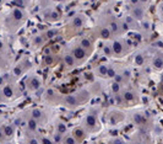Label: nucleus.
Segmentation results:
<instances>
[{"label":"nucleus","mask_w":163,"mask_h":144,"mask_svg":"<svg viewBox=\"0 0 163 144\" xmlns=\"http://www.w3.org/2000/svg\"><path fill=\"white\" fill-rule=\"evenodd\" d=\"M110 49H112V54H115L116 57H121L123 54L126 53V44L123 42V41H114L112 44H110Z\"/></svg>","instance_id":"nucleus-1"},{"label":"nucleus","mask_w":163,"mask_h":144,"mask_svg":"<svg viewBox=\"0 0 163 144\" xmlns=\"http://www.w3.org/2000/svg\"><path fill=\"white\" fill-rule=\"evenodd\" d=\"M87 50L85 49V48H82L81 46H75V47H72V49H71V55L75 58V60H77V62H82L83 59H86L87 58Z\"/></svg>","instance_id":"nucleus-2"},{"label":"nucleus","mask_w":163,"mask_h":144,"mask_svg":"<svg viewBox=\"0 0 163 144\" xmlns=\"http://www.w3.org/2000/svg\"><path fill=\"white\" fill-rule=\"evenodd\" d=\"M85 123V127L88 129V130H94L97 129L98 127V121H97V116L94 113H88L83 121Z\"/></svg>","instance_id":"nucleus-3"},{"label":"nucleus","mask_w":163,"mask_h":144,"mask_svg":"<svg viewBox=\"0 0 163 144\" xmlns=\"http://www.w3.org/2000/svg\"><path fill=\"white\" fill-rule=\"evenodd\" d=\"M65 105L67 107H71V108H75L77 107L80 103H81V100H80V96L78 95H67L64 100Z\"/></svg>","instance_id":"nucleus-4"},{"label":"nucleus","mask_w":163,"mask_h":144,"mask_svg":"<svg viewBox=\"0 0 163 144\" xmlns=\"http://www.w3.org/2000/svg\"><path fill=\"white\" fill-rule=\"evenodd\" d=\"M72 135H74V138H75L77 142H78V140H82L83 138H86V130H85L82 127H77V128L74 129Z\"/></svg>","instance_id":"nucleus-5"},{"label":"nucleus","mask_w":163,"mask_h":144,"mask_svg":"<svg viewBox=\"0 0 163 144\" xmlns=\"http://www.w3.org/2000/svg\"><path fill=\"white\" fill-rule=\"evenodd\" d=\"M132 17L134 18H136V20H142L143 18V15H145V11H143V9L141 7V6H134L132 7Z\"/></svg>","instance_id":"nucleus-6"},{"label":"nucleus","mask_w":163,"mask_h":144,"mask_svg":"<svg viewBox=\"0 0 163 144\" xmlns=\"http://www.w3.org/2000/svg\"><path fill=\"white\" fill-rule=\"evenodd\" d=\"M121 97H123V100L125 101V102H132L135 98H136V95L134 94V91H131V90H125L124 92H123V95H121Z\"/></svg>","instance_id":"nucleus-7"},{"label":"nucleus","mask_w":163,"mask_h":144,"mask_svg":"<svg viewBox=\"0 0 163 144\" xmlns=\"http://www.w3.org/2000/svg\"><path fill=\"white\" fill-rule=\"evenodd\" d=\"M28 85H29V87H31L32 90H38V89L40 87V80H39V78L32 76V78L29 79Z\"/></svg>","instance_id":"nucleus-8"},{"label":"nucleus","mask_w":163,"mask_h":144,"mask_svg":"<svg viewBox=\"0 0 163 144\" xmlns=\"http://www.w3.org/2000/svg\"><path fill=\"white\" fill-rule=\"evenodd\" d=\"M109 30H110V32L112 33H114V34H118L119 33V31H120V23L118 22V21H110V23H109V27H108Z\"/></svg>","instance_id":"nucleus-9"},{"label":"nucleus","mask_w":163,"mask_h":144,"mask_svg":"<svg viewBox=\"0 0 163 144\" xmlns=\"http://www.w3.org/2000/svg\"><path fill=\"white\" fill-rule=\"evenodd\" d=\"M23 16H25V14H23L22 9L15 7V9L12 10V17H13L16 21H21V20L23 18Z\"/></svg>","instance_id":"nucleus-10"},{"label":"nucleus","mask_w":163,"mask_h":144,"mask_svg":"<svg viewBox=\"0 0 163 144\" xmlns=\"http://www.w3.org/2000/svg\"><path fill=\"white\" fill-rule=\"evenodd\" d=\"M83 22H85V20H83V17L82 16H75L74 18H72V26L74 27H76V28H81L82 26H83Z\"/></svg>","instance_id":"nucleus-11"},{"label":"nucleus","mask_w":163,"mask_h":144,"mask_svg":"<svg viewBox=\"0 0 163 144\" xmlns=\"http://www.w3.org/2000/svg\"><path fill=\"white\" fill-rule=\"evenodd\" d=\"M110 36H112V32H110V30H109L107 26H104V27H102V28L99 30V37H100V38L108 39Z\"/></svg>","instance_id":"nucleus-12"},{"label":"nucleus","mask_w":163,"mask_h":144,"mask_svg":"<svg viewBox=\"0 0 163 144\" xmlns=\"http://www.w3.org/2000/svg\"><path fill=\"white\" fill-rule=\"evenodd\" d=\"M152 65L156 69H162L163 68V58L162 57H154L152 60Z\"/></svg>","instance_id":"nucleus-13"},{"label":"nucleus","mask_w":163,"mask_h":144,"mask_svg":"<svg viewBox=\"0 0 163 144\" xmlns=\"http://www.w3.org/2000/svg\"><path fill=\"white\" fill-rule=\"evenodd\" d=\"M75 58L71 55V54H65V57H64V63H65V65H67V66H72V65H75Z\"/></svg>","instance_id":"nucleus-14"},{"label":"nucleus","mask_w":163,"mask_h":144,"mask_svg":"<svg viewBox=\"0 0 163 144\" xmlns=\"http://www.w3.org/2000/svg\"><path fill=\"white\" fill-rule=\"evenodd\" d=\"M13 132H15V129H13V127L10 126V124H5V126L2 127V133H4V135L11 137V135L13 134Z\"/></svg>","instance_id":"nucleus-15"},{"label":"nucleus","mask_w":163,"mask_h":144,"mask_svg":"<svg viewBox=\"0 0 163 144\" xmlns=\"http://www.w3.org/2000/svg\"><path fill=\"white\" fill-rule=\"evenodd\" d=\"M97 74L99 76H107V74H108V65H105V64L99 65L98 69H97Z\"/></svg>","instance_id":"nucleus-16"},{"label":"nucleus","mask_w":163,"mask_h":144,"mask_svg":"<svg viewBox=\"0 0 163 144\" xmlns=\"http://www.w3.org/2000/svg\"><path fill=\"white\" fill-rule=\"evenodd\" d=\"M27 127H28V129H29V130L36 132V129H37V127H38V122H37L36 119L31 118V119L27 122Z\"/></svg>","instance_id":"nucleus-17"},{"label":"nucleus","mask_w":163,"mask_h":144,"mask_svg":"<svg viewBox=\"0 0 163 144\" xmlns=\"http://www.w3.org/2000/svg\"><path fill=\"white\" fill-rule=\"evenodd\" d=\"M80 46L87 50V49H91V47H92V43H91V41H89L88 38H82V39H81V43H80Z\"/></svg>","instance_id":"nucleus-18"},{"label":"nucleus","mask_w":163,"mask_h":144,"mask_svg":"<svg viewBox=\"0 0 163 144\" xmlns=\"http://www.w3.org/2000/svg\"><path fill=\"white\" fill-rule=\"evenodd\" d=\"M134 63H135V65H137V66L143 65V63H145V57H143L142 54H137V55L135 57V59H134Z\"/></svg>","instance_id":"nucleus-19"},{"label":"nucleus","mask_w":163,"mask_h":144,"mask_svg":"<svg viewBox=\"0 0 163 144\" xmlns=\"http://www.w3.org/2000/svg\"><path fill=\"white\" fill-rule=\"evenodd\" d=\"M31 116H32V118H33V119H36V121L38 122V119L43 116V112H42L40 110H38V108H33V110H32V114H31Z\"/></svg>","instance_id":"nucleus-20"},{"label":"nucleus","mask_w":163,"mask_h":144,"mask_svg":"<svg viewBox=\"0 0 163 144\" xmlns=\"http://www.w3.org/2000/svg\"><path fill=\"white\" fill-rule=\"evenodd\" d=\"M2 94H4L6 97H11V96L13 95V90H12L11 86L6 85V86H4V89H2Z\"/></svg>","instance_id":"nucleus-21"},{"label":"nucleus","mask_w":163,"mask_h":144,"mask_svg":"<svg viewBox=\"0 0 163 144\" xmlns=\"http://www.w3.org/2000/svg\"><path fill=\"white\" fill-rule=\"evenodd\" d=\"M66 126L63 123V122H60V123H58L56 124V133H59V134H65V132H66Z\"/></svg>","instance_id":"nucleus-22"},{"label":"nucleus","mask_w":163,"mask_h":144,"mask_svg":"<svg viewBox=\"0 0 163 144\" xmlns=\"http://www.w3.org/2000/svg\"><path fill=\"white\" fill-rule=\"evenodd\" d=\"M143 121H145L143 114H141V113H136V114L134 116V122H135L136 124H142Z\"/></svg>","instance_id":"nucleus-23"},{"label":"nucleus","mask_w":163,"mask_h":144,"mask_svg":"<svg viewBox=\"0 0 163 144\" xmlns=\"http://www.w3.org/2000/svg\"><path fill=\"white\" fill-rule=\"evenodd\" d=\"M64 144H77V140L74 138V135H67L64 139Z\"/></svg>","instance_id":"nucleus-24"},{"label":"nucleus","mask_w":163,"mask_h":144,"mask_svg":"<svg viewBox=\"0 0 163 144\" xmlns=\"http://www.w3.org/2000/svg\"><path fill=\"white\" fill-rule=\"evenodd\" d=\"M112 91L114 94H119L120 92V84L119 82H113L112 84Z\"/></svg>","instance_id":"nucleus-25"},{"label":"nucleus","mask_w":163,"mask_h":144,"mask_svg":"<svg viewBox=\"0 0 163 144\" xmlns=\"http://www.w3.org/2000/svg\"><path fill=\"white\" fill-rule=\"evenodd\" d=\"M40 144H56V143L54 140H51L50 138H48V137H43L42 140H40Z\"/></svg>","instance_id":"nucleus-26"},{"label":"nucleus","mask_w":163,"mask_h":144,"mask_svg":"<svg viewBox=\"0 0 163 144\" xmlns=\"http://www.w3.org/2000/svg\"><path fill=\"white\" fill-rule=\"evenodd\" d=\"M13 5L17 6L18 9H23L25 7V1L23 0H13Z\"/></svg>","instance_id":"nucleus-27"},{"label":"nucleus","mask_w":163,"mask_h":144,"mask_svg":"<svg viewBox=\"0 0 163 144\" xmlns=\"http://www.w3.org/2000/svg\"><path fill=\"white\" fill-rule=\"evenodd\" d=\"M115 75H116V74H115V70H114L113 68H109V66H108V74H107V76H108V78H115Z\"/></svg>","instance_id":"nucleus-28"},{"label":"nucleus","mask_w":163,"mask_h":144,"mask_svg":"<svg viewBox=\"0 0 163 144\" xmlns=\"http://www.w3.org/2000/svg\"><path fill=\"white\" fill-rule=\"evenodd\" d=\"M55 34H56V31H55V30H48L47 33H45V36H47L48 38H51V37H54Z\"/></svg>","instance_id":"nucleus-29"},{"label":"nucleus","mask_w":163,"mask_h":144,"mask_svg":"<svg viewBox=\"0 0 163 144\" xmlns=\"http://www.w3.org/2000/svg\"><path fill=\"white\" fill-rule=\"evenodd\" d=\"M33 42H34V44H36V46H39V44H42V43H43V38H42V37H39V36H37V37H34Z\"/></svg>","instance_id":"nucleus-30"},{"label":"nucleus","mask_w":163,"mask_h":144,"mask_svg":"<svg viewBox=\"0 0 163 144\" xmlns=\"http://www.w3.org/2000/svg\"><path fill=\"white\" fill-rule=\"evenodd\" d=\"M21 73H22L21 66H15V68H13V74H15V76H20Z\"/></svg>","instance_id":"nucleus-31"},{"label":"nucleus","mask_w":163,"mask_h":144,"mask_svg":"<svg viewBox=\"0 0 163 144\" xmlns=\"http://www.w3.org/2000/svg\"><path fill=\"white\" fill-rule=\"evenodd\" d=\"M63 139V134H59V133H55L54 134V142L55 143H60Z\"/></svg>","instance_id":"nucleus-32"},{"label":"nucleus","mask_w":163,"mask_h":144,"mask_svg":"<svg viewBox=\"0 0 163 144\" xmlns=\"http://www.w3.org/2000/svg\"><path fill=\"white\" fill-rule=\"evenodd\" d=\"M44 62H45V64H51L53 63V57L51 55H45L44 57Z\"/></svg>","instance_id":"nucleus-33"},{"label":"nucleus","mask_w":163,"mask_h":144,"mask_svg":"<svg viewBox=\"0 0 163 144\" xmlns=\"http://www.w3.org/2000/svg\"><path fill=\"white\" fill-rule=\"evenodd\" d=\"M142 28L150 30V22H148V21H143V22H142Z\"/></svg>","instance_id":"nucleus-34"},{"label":"nucleus","mask_w":163,"mask_h":144,"mask_svg":"<svg viewBox=\"0 0 163 144\" xmlns=\"http://www.w3.org/2000/svg\"><path fill=\"white\" fill-rule=\"evenodd\" d=\"M27 144H39V142L36 139V138H31L29 140H28V143Z\"/></svg>","instance_id":"nucleus-35"},{"label":"nucleus","mask_w":163,"mask_h":144,"mask_svg":"<svg viewBox=\"0 0 163 144\" xmlns=\"http://www.w3.org/2000/svg\"><path fill=\"white\" fill-rule=\"evenodd\" d=\"M112 144H125L121 139H119V138H116V139H114L113 142H112Z\"/></svg>","instance_id":"nucleus-36"},{"label":"nucleus","mask_w":163,"mask_h":144,"mask_svg":"<svg viewBox=\"0 0 163 144\" xmlns=\"http://www.w3.org/2000/svg\"><path fill=\"white\" fill-rule=\"evenodd\" d=\"M130 2H131L134 6H137V5L140 4V1H138V0H130Z\"/></svg>","instance_id":"nucleus-37"},{"label":"nucleus","mask_w":163,"mask_h":144,"mask_svg":"<svg viewBox=\"0 0 163 144\" xmlns=\"http://www.w3.org/2000/svg\"><path fill=\"white\" fill-rule=\"evenodd\" d=\"M2 138H4V133H2V132H1V130H0V140H1V139H2Z\"/></svg>","instance_id":"nucleus-38"},{"label":"nucleus","mask_w":163,"mask_h":144,"mask_svg":"<svg viewBox=\"0 0 163 144\" xmlns=\"http://www.w3.org/2000/svg\"><path fill=\"white\" fill-rule=\"evenodd\" d=\"M2 47H4V43L0 41V49H2Z\"/></svg>","instance_id":"nucleus-39"},{"label":"nucleus","mask_w":163,"mask_h":144,"mask_svg":"<svg viewBox=\"0 0 163 144\" xmlns=\"http://www.w3.org/2000/svg\"><path fill=\"white\" fill-rule=\"evenodd\" d=\"M138 1H140V2H147L148 0H138Z\"/></svg>","instance_id":"nucleus-40"},{"label":"nucleus","mask_w":163,"mask_h":144,"mask_svg":"<svg viewBox=\"0 0 163 144\" xmlns=\"http://www.w3.org/2000/svg\"><path fill=\"white\" fill-rule=\"evenodd\" d=\"M161 11L163 12V4H162V6H161Z\"/></svg>","instance_id":"nucleus-41"},{"label":"nucleus","mask_w":163,"mask_h":144,"mask_svg":"<svg viewBox=\"0 0 163 144\" xmlns=\"http://www.w3.org/2000/svg\"><path fill=\"white\" fill-rule=\"evenodd\" d=\"M56 1H64V0H56Z\"/></svg>","instance_id":"nucleus-42"},{"label":"nucleus","mask_w":163,"mask_h":144,"mask_svg":"<svg viewBox=\"0 0 163 144\" xmlns=\"http://www.w3.org/2000/svg\"><path fill=\"white\" fill-rule=\"evenodd\" d=\"M0 4H1V0H0Z\"/></svg>","instance_id":"nucleus-43"},{"label":"nucleus","mask_w":163,"mask_h":144,"mask_svg":"<svg viewBox=\"0 0 163 144\" xmlns=\"http://www.w3.org/2000/svg\"><path fill=\"white\" fill-rule=\"evenodd\" d=\"M110 144H112V143H110Z\"/></svg>","instance_id":"nucleus-44"},{"label":"nucleus","mask_w":163,"mask_h":144,"mask_svg":"<svg viewBox=\"0 0 163 144\" xmlns=\"http://www.w3.org/2000/svg\"><path fill=\"white\" fill-rule=\"evenodd\" d=\"M9 144H10V143H9Z\"/></svg>","instance_id":"nucleus-45"}]
</instances>
